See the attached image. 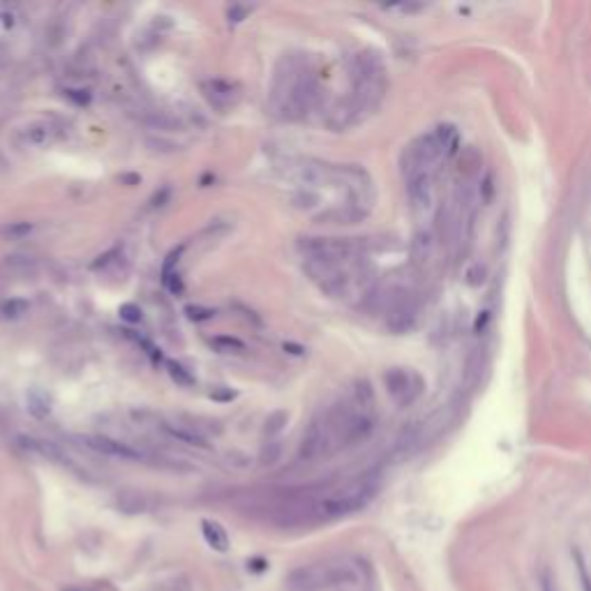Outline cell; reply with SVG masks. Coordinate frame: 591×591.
<instances>
[{"mask_svg":"<svg viewBox=\"0 0 591 591\" xmlns=\"http://www.w3.org/2000/svg\"><path fill=\"white\" fill-rule=\"evenodd\" d=\"M386 90V70L376 53L365 51L356 58V109H374Z\"/></svg>","mask_w":591,"mask_h":591,"instance_id":"3","label":"cell"},{"mask_svg":"<svg viewBox=\"0 0 591 591\" xmlns=\"http://www.w3.org/2000/svg\"><path fill=\"white\" fill-rule=\"evenodd\" d=\"M298 249L308 261H351L356 247L347 238H300Z\"/></svg>","mask_w":591,"mask_h":591,"instance_id":"6","label":"cell"},{"mask_svg":"<svg viewBox=\"0 0 591 591\" xmlns=\"http://www.w3.org/2000/svg\"><path fill=\"white\" fill-rule=\"evenodd\" d=\"M215 400H234V393H212Z\"/></svg>","mask_w":591,"mask_h":591,"instance_id":"29","label":"cell"},{"mask_svg":"<svg viewBox=\"0 0 591 591\" xmlns=\"http://www.w3.org/2000/svg\"><path fill=\"white\" fill-rule=\"evenodd\" d=\"M286 421H289V413H286V411H275V413L268 416V421H266V434H268V437L280 432L286 425Z\"/></svg>","mask_w":591,"mask_h":591,"instance_id":"20","label":"cell"},{"mask_svg":"<svg viewBox=\"0 0 591 591\" xmlns=\"http://www.w3.org/2000/svg\"><path fill=\"white\" fill-rule=\"evenodd\" d=\"M185 312H188V317L192 321H206V319H212V314H215L210 308H201V305H188Z\"/></svg>","mask_w":591,"mask_h":591,"instance_id":"24","label":"cell"},{"mask_svg":"<svg viewBox=\"0 0 591 591\" xmlns=\"http://www.w3.org/2000/svg\"><path fill=\"white\" fill-rule=\"evenodd\" d=\"M384 384L397 406H411L425 388L423 376L409 367H391L384 374Z\"/></svg>","mask_w":591,"mask_h":591,"instance_id":"5","label":"cell"},{"mask_svg":"<svg viewBox=\"0 0 591 591\" xmlns=\"http://www.w3.org/2000/svg\"><path fill=\"white\" fill-rule=\"evenodd\" d=\"M183 245L178 247V249H173V252L166 256V261L162 264V277L164 275H171V273H175V266H178V259H180V254H183Z\"/></svg>","mask_w":591,"mask_h":591,"instance_id":"26","label":"cell"},{"mask_svg":"<svg viewBox=\"0 0 591 591\" xmlns=\"http://www.w3.org/2000/svg\"><path fill=\"white\" fill-rule=\"evenodd\" d=\"M280 452H282V446L277 441H268L264 450H261V462L264 465H275L277 457H280Z\"/></svg>","mask_w":591,"mask_h":591,"instance_id":"22","label":"cell"},{"mask_svg":"<svg viewBox=\"0 0 591 591\" xmlns=\"http://www.w3.org/2000/svg\"><path fill=\"white\" fill-rule=\"evenodd\" d=\"M212 347H215L217 351H222V354H238V351L245 349V345L240 340L227 337V335H219V337L212 340Z\"/></svg>","mask_w":591,"mask_h":591,"instance_id":"17","label":"cell"},{"mask_svg":"<svg viewBox=\"0 0 591 591\" xmlns=\"http://www.w3.org/2000/svg\"><path fill=\"white\" fill-rule=\"evenodd\" d=\"M416 317H418V303H416L411 293L402 291L397 298H393L386 323L393 332H406L409 328H413Z\"/></svg>","mask_w":591,"mask_h":591,"instance_id":"7","label":"cell"},{"mask_svg":"<svg viewBox=\"0 0 591 591\" xmlns=\"http://www.w3.org/2000/svg\"><path fill=\"white\" fill-rule=\"evenodd\" d=\"M305 271L332 298L345 296L351 286V273L347 271V261H308Z\"/></svg>","mask_w":591,"mask_h":591,"instance_id":"4","label":"cell"},{"mask_svg":"<svg viewBox=\"0 0 591 591\" xmlns=\"http://www.w3.org/2000/svg\"><path fill=\"white\" fill-rule=\"evenodd\" d=\"M372 492L374 487L369 480H356V483L332 489V492L323 497H312L308 522H328V520H337V517H345L349 513L358 511V508H363L369 501Z\"/></svg>","mask_w":591,"mask_h":591,"instance_id":"1","label":"cell"},{"mask_svg":"<svg viewBox=\"0 0 591 591\" xmlns=\"http://www.w3.org/2000/svg\"><path fill=\"white\" fill-rule=\"evenodd\" d=\"M120 319L127 321V323H139V321H141V310H139V305L125 303L123 308H120Z\"/></svg>","mask_w":591,"mask_h":591,"instance_id":"23","label":"cell"},{"mask_svg":"<svg viewBox=\"0 0 591 591\" xmlns=\"http://www.w3.org/2000/svg\"><path fill=\"white\" fill-rule=\"evenodd\" d=\"M26 312H28V303L26 300L12 298V300H7L3 305V317L5 319H18V317H23Z\"/></svg>","mask_w":591,"mask_h":591,"instance_id":"19","label":"cell"},{"mask_svg":"<svg viewBox=\"0 0 591 591\" xmlns=\"http://www.w3.org/2000/svg\"><path fill=\"white\" fill-rule=\"evenodd\" d=\"M28 234H33V224H31V222H9V224L0 227V236H5L9 240L26 238Z\"/></svg>","mask_w":591,"mask_h":591,"instance_id":"15","label":"cell"},{"mask_svg":"<svg viewBox=\"0 0 591 591\" xmlns=\"http://www.w3.org/2000/svg\"><path fill=\"white\" fill-rule=\"evenodd\" d=\"M201 533H203V541H206L212 550H217V552L229 550V536H227L224 526H222L219 522L203 520L201 522Z\"/></svg>","mask_w":591,"mask_h":591,"instance_id":"12","label":"cell"},{"mask_svg":"<svg viewBox=\"0 0 591 591\" xmlns=\"http://www.w3.org/2000/svg\"><path fill=\"white\" fill-rule=\"evenodd\" d=\"M51 132H53V129H51L49 125H37V127H31V129H28L26 136L31 139L33 143L42 146V143H46V141H51Z\"/></svg>","mask_w":591,"mask_h":591,"instance_id":"21","label":"cell"},{"mask_svg":"<svg viewBox=\"0 0 591 591\" xmlns=\"http://www.w3.org/2000/svg\"><path fill=\"white\" fill-rule=\"evenodd\" d=\"M162 430H164L166 434H169L171 439L185 443V446H197V448H206V446H208L206 439L199 437L197 432H192V430H188V428H180V425L164 423V425H162Z\"/></svg>","mask_w":591,"mask_h":591,"instance_id":"13","label":"cell"},{"mask_svg":"<svg viewBox=\"0 0 591 591\" xmlns=\"http://www.w3.org/2000/svg\"><path fill=\"white\" fill-rule=\"evenodd\" d=\"M247 12H249L247 7H238V5L229 7V21H243V18L247 16Z\"/></svg>","mask_w":591,"mask_h":591,"instance_id":"27","label":"cell"},{"mask_svg":"<svg viewBox=\"0 0 591 591\" xmlns=\"http://www.w3.org/2000/svg\"><path fill=\"white\" fill-rule=\"evenodd\" d=\"M162 282L166 286V291H171L173 296H180L183 293V280L178 273H171V275H164Z\"/></svg>","mask_w":591,"mask_h":591,"instance_id":"25","label":"cell"},{"mask_svg":"<svg viewBox=\"0 0 591 591\" xmlns=\"http://www.w3.org/2000/svg\"><path fill=\"white\" fill-rule=\"evenodd\" d=\"M28 411L40 421L46 418V416L51 413V397L44 391H40V388H33V391L28 393Z\"/></svg>","mask_w":591,"mask_h":591,"instance_id":"14","label":"cell"},{"mask_svg":"<svg viewBox=\"0 0 591 591\" xmlns=\"http://www.w3.org/2000/svg\"><path fill=\"white\" fill-rule=\"evenodd\" d=\"M90 450L102 452L107 457H118V460H141L143 455L136 448H132L129 443L116 441L111 437H99V434H92V437H83L81 439Z\"/></svg>","mask_w":591,"mask_h":591,"instance_id":"9","label":"cell"},{"mask_svg":"<svg viewBox=\"0 0 591 591\" xmlns=\"http://www.w3.org/2000/svg\"><path fill=\"white\" fill-rule=\"evenodd\" d=\"M284 349H289L291 354H303V347H296V345H284Z\"/></svg>","mask_w":591,"mask_h":591,"instance_id":"30","label":"cell"},{"mask_svg":"<svg viewBox=\"0 0 591 591\" xmlns=\"http://www.w3.org/2000/svg\"><path fill=\"white\" fill-rule=\"evenodd\" d=\"M356 582V573L347 563H312L289 573L286 589L289 591H321L328 587Z\"/></svg>","mask_w":591,"mask_h":591,"instance_id":"2","label":"cell"},{"mask_svg":"<svg viewBox=\"0 0 591 591\" xmlns=\"http://www.w3.org/2000/svg\"><path fill=\"white\" fill-rule=\"evenodd\" d=\"M541 591H557V587H554V580L548 570H543L541 573Z\"/></svg>","mask_w":591,"mask_h":591,"instance_id":"28","label":"cell"},{"mask_svg":"<svg viewBox=\"0 0 591 591\" xmlns=\"http://www.w3.org/2000/svg\"><path fill=\"white\" fill-rule=\"evenodd\" d=\"M166 367H169V374L178 386H194V376L188 367H183L180 363H169Z\"/></svg>","mask_w":591,"mask_h":591,"instance_id":"18","label":"cell"},{"mask_svg":"<svg viewBox=\"0 0 591 591\" xmlns=\"http://www.w3.org/2000/svg\"><path fill=\"white\" fill-rule=\"evenodd\" d=\"M332 450V443L328 437V430L323 421H314L308 432L303 434V441H300V448H298V460L300 462H312L321 457L323 452Z\"/></svg>","mask_w":591,"mask_h":591,"instance_id":"8","label":"cell"},{"mask_svg":"<svg viewBox=\"0 0 591 591\" xmlns=\"http://www.w3.org/2000/svg\"><path fill=\"white\" fill-rule=\"evenodd\" d=\"M409 185H406V192H409V201H411V210L416 215H421V212H428L434 203V194H432V180H430V173L423 171V173H416L411 175Z\"/></svg>","mask_w":591,"mask_h":591,"instance_id":"10","label":"cell"},{"mask_svg":"<svg viewBox=\"0 0 591 591\" xmlns=\"http://www.w3.org/2000/svg\"><path fill=\"white\" fill-rule=\"evenodd\" d=\"M573 559H575V570H578V580H580V589L582 591H591V573L587 570V563L582 552L575 548L573 550Z\"/></svg>","mask_w":591,"mask_h":591,"instance_id":"16","label":"cell"},{"mask_svg":"<svg viewBox=\"0 0 591 591\" xmlns=\"http://www.w3.org/2000/svg\"><path fill=\"white\" fill-rule=\"evenodd\" d=\"M203 95H206L210 104H215L217 109H227L231 102H234L236 92H234V86H231V83L212 79V81L203 83Z\"/></svg>","mask_w":591,"mask_h":591,"instance_id":"11","label":"cell"}]
</instances>
